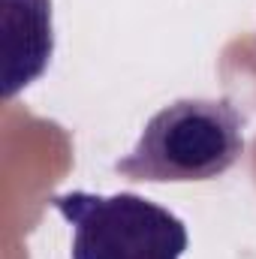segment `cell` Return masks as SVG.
<instances>
[{
    "mask_svg": "<svg viewBox=\"0 0 256 259\" xmlns=\"http://www.w3.org/2000/svg\"><path fill=\"white\" fill-rule=\"evenodd\" d=\"M244 154V121L229 100H175L115 163L127 181L187 184L226 175Z\"/></svg>",
    "mask_w": 256,
    "mask_h": 259,
    "instance_id": "1",
    "label": "cell"
},
{
    "mask_svg": "<svg viewBox=\"0 0 256 259\" xmlns=\"http://www.w3.org/2000/svg\"><path fill=\"white\" fill-rule=\"evenodd\" d=\"M52 205L72 229V259H181L190 235L178 214L136 193H72Z\"/></svg>",
    "mask_w": 256,
    "mask_h": 259,
    "instance_id": "2",
    "label": "cell"
},
{
    "mask_svg": "<svg viewBox=\"0 0 256 259\" xmlns=\"http://www.w3.org/2000/svg\"><path fill=\"white\" fill-rule=\"evenodd\" d=\"M55 55L52 0H3V97L33 84Z\"/></svg>",
    "mask_w": 256,
    "mask_h": 259,
    "instance_id": "3",
    "label": "cell"
}]
</instances>
